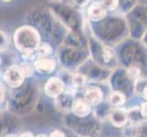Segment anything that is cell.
I'll return each mask as SVG.
<instances>
[{
	"instance_id": "12",
	"label": "cell",
	"mask_w": 147,
	"mask_h": 137,
	"mask_svg": "<svg viewBox=\"0 0 147 137\" xmlns=\"http://www.w3.org/2000/svg\"><path fill=\"white\" fill-rule=\"evenodd\" d=\"M72 80H73V84L76 87H83L86 82H87V78H86V76L82 74H76L73 77Z\"/></svg>"
},
{
	"instance_id": "22",
	"label": "cell",
	"mask_w": 147,
	"mask_h": 137,
	"mask_svg": "<svg viewBox=\"0 0 147 137\" xmlns=\"http://www.w3.org/2000/svg\"><path fill=\"white\" fill-rule=\"evenodd\" d=\"M86 137H88V136H86Z\"/></svg>"
},
{
	"instance_id": "19",
	"label": "cell",
	"mask_w": 147,
	"mask_h": 137,
	"mask_svg": "<svg viewBox=\"0 0 147 137\" xmlns=\"http://www.w3.org/2000/svg\"><path fill=\"white\" fill-rule=\"evenodd\" d=\"M19 137H33V135H32L31 133H28H28H24V134H22Z\"/></svg>"
},
{
	"instance_id": "11",
	"label": "cell",
	"mask_w": 147,
	"mask_h": 137,
	"mask_svg": "<svg viewBox=\"0 0 147 137\" xmlns=\"http://www.w3.org/2000/svg\"><path fill=\"white\" fill-rule=\"evenodd\" d=\"M38 55L41 56V58H44V57H47L48 55H49L51 53V48H50V46L48 45V44H41L39 45V47L38 48Z\"/></svg>"
},
{
	"instance_id": "13",
	"label": "cell",
	"mask_w": 147,
	"mask_h": 137,
	"mask_svg": "<svg viewBox=\"0 0 147 137\" xmlns=\"http://www.w3.org/2000/svg\"><path fill=\"white\" fill-rule=\"evenodd\" d=\"M101 5L104 7L105 9H115L117 7L118 0H102Z\"/></svg>"
},
{
	"instance_id": "7",
	"label": "cell",
	"mask_w": 147,
	"mask_h": 137,
	"mask_svg": "<svg viewBox=\"0 0 147 137\" xmlns=\"http://www.w3.org/2000/svg\"><path fill=\"white\" fill-rule=\"evenodd\" d=\"M34 65L38 70L45 73H50L55 69V61L52 59H49L48 57L40 58L35 62Z\"/></svg>"
},
{
	"instance_id": "9",
	"label": "cell",
	"mask_w": 147,
	"mask_h": 137,
	"mask_svg": "<svg viewBox=\"0 0 147 137\" xmlns=\"http://www.w3.org/2000/svg\"><path fill=\"white\" fill-rule=\"evenodd\" d=\"M110 101L115 107H120L125 103V96L121 91H115L111 95Z\"/></svg>"
},
{
	"instance_id": "2",
	"label": "cell",
	"mask_w": 147,
	"mask_h": 137,
	"mask_svg": "<svg viewBox=\"0 0 147 137\" xmlns=\"http://www.w3.org/2000/svg\"><path fill=\"white\" fill-rule=\"evenodd\" d=\"M24 78L25 76L21 69H20V67H16V66L8 68L4 75V79L6 80V82L14 88L21 85L24 82Z\"/></svg>"
},
{
	"instance_id": "18",
	"label": "cell",
	"mask_w": 147,
	"mask_h": 137,
	"mask_svg": "<svg viewBox=\"0 0 147 137\" xmlns=\"http://www.w3.org/2000/svg\"><path fill=\"white\" fill-rule=\"evenodd\" d=\"M49 137H65V134L60 131H54L53 133H51V134L49 135Z\"/></svg>"
},
{
	"instance_id": "3",
	"label": "cell",
	"mask_w": 147,
	"mask_h": 137,
	"mask_svg": "<svg viewBox=\"0 0 147 137\" xmlns=\"http://www.w3.org/2000/svg\"><path fill=\"white\" fill-rule=\"evenodd\" d=\"M64 90V83L58 78L49 79L45 85V91L50 97H57Z\"/></svg>"
},
{
	"instance_id": "4",
	"label": "cell",
	"mask_w": 147,
	"mask_h": 137,
	"mask_svg": "<svg viewBox=\"0 0 147 137\" xmlns=\"http://www.w3.org/2000/svg\"><path fill=\"white\" fill-rule=\"evenodd\" d=\"M128 113L126 111L117 108L113 111V113L110 115V120L114 126L116 127H121L126 124L128 121Z\"/></svg>"
},
{
	"instance_id": "1",
	"label": "cell",
	"mask_w": 147,
	"mask_h": 137,
	"mask_svg": "<svg viewBox=\"0 0 147 137\" xmlns=\"http://www.w3.org/2000/svg\"><path fill=\"white\" fill-rule=\"evenodd\" d=\"M39 35L36 29L30 27H22L15 33L16 47L25 54H30L39 47Z\"/></svg>"
},
{
	"instance_id": "10",
	"label": "cell",
	"mask_w": 147,
	"mask_h": 137,
	"mask_svg": "<svg viewBox=\"0 0 147 137\" xmlns=\"http://www.w3.org/2000/svg\"><path fill=\"white\" fill-rule=\"evenodd\" d=\"M147 89V79H137L135 82L134 90L137 93H143V91Z\"/></svg>"
},
{
	"instance_id": "15",
	"label": "cell",
	"mask_w": 147,
	"mask_h": 137,
	"mask_svg": "<svg viewBox=\"0 0 147 137\" xmlns=\"http://www.w3.org/2000/svg\"><path fill=\"white\" fill-rule=\"evenodd\" d=\"M128 76L130 78H137L139 76V73H140V70L139 69L135 68V67H131L128 70Z\"/></svg>"
},
{
	"instance_id": "14",
	"label": "cell",
	"mask_w": 147,
	"mask_h": 137,
	"mask_svg": "<svg viewBox=\"0 0 147 137\" xmlns=\"http://www.w3.org/2000/svg\"><path fill=\"white\" fill-rule=\"evenodd\" d=\"M20 69H21L25 77H28V76H30L32 74V68L30 67V66H28V64H23L21 67H20Z\"/></svg>"
},
{
	"instance_id": "20",
	"label": "cell",
	"mask_w": 147,
	"mask_h": 137,
	"mask_svg": "<svg viewBox=\"0 0 147 137\" xmlns=\"http://www.w3.org/2000/svg\"><path fill=\"white\" fill-rule=\"evenodd\" d=\"M37 137H47V136H45V135L41 134V135H38V136H37Z\"/></svg>"
},
{
	"instance_id": "16",
	"label": "cell",
	"mask_w": 147,
	"mask_h": 137,
	"mask_svg": "<svg viewBox=\"0 0 147 137\" xmlns=\"http://www.w3.org/2000/svg\"><path fill=\"white\" fill-rule=\"evenodd\" d=\"M89 0H73V3L79 7H84L88 4Z\"/></svg>"
},
{
	"instance_id": "21",
	"label": "cell",
	"mask_w": 147,
	"mask_h": 137,
	"mask_svg": "<svg viewBox=\"0 0 147 137\" xmlns=\"http://www.w3.org/2000/svg\"><path fill=\"white\" fill-rule=\"evenodd\" d=\"M6 137H16V136H14V135H7V136H6Z\"/></svg>"
},
{
	"instance_id": "6",
	"label": "cell",
	"mask_w": 147,
	"mask_h": 137,
	"mask_svg": "<svg viewBox=\"0 0 147 137\" xmlns=\"http://www.w3.org/2000/svg\"><path fill=\"white\" fill-rule=\"evenodd\" d=\"M85 100L90 105H97L102 100V92L97 87L90 88L85 92Z\"/></svg>"
},
{
	"instance_id": "17",
	"label": "cell",
	"mask_w": 147,
	"mask_h": 137,
	"mask_svg": "<svg viewBox=\"0 0 147 137\" xmlns=\"http://www.w3.org/2000/svg\"><path fill=\"white\" fill-rule=\"evenodd\" d=\"M141 113L143 114L144 118H147V103H144L141 106Z\"/></svg>"
},
{
	"instance_id": "5",
	"label": "cell",
	"mask_w": 147,
	"mask_h": 137,
	"mask_svg": "<svg viewBox=\"0 0 147 137\" xmlns=\"http://www.w3.org/2000/svg\"><path fill=\"white\" fill-rule=\"evenodd\" d=\"M72 110L75 115L79 116V117H86L90 113V104L86 101V100L78 99L75 101L72 104Z\"/></svg>"
},
{
	"instance_id": "8",
	"label": "cell",
	"mask_w": 147,
	"mask_h": 137,
	"mask_svg": "<svg viewBox=\"0 0 147 137\" xmlns=\"http://www.w3.org/2000/svg\"><path fill=\"white\" fill-rule=\"evenodd\" d=\"M88 14L89 17L92 20H100L102 19L105 15H106V9L101 4L97 3V4H93L92 6H90L89 10H88Z\"/></svg>"
}]
</instances>
